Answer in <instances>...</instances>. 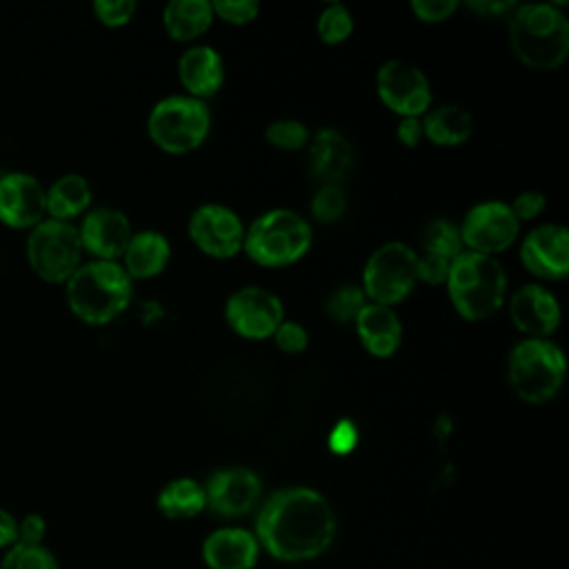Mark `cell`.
<instances>
[{
  "label": "cell",
  "mask_w": 569,
  "mask_h": 569,
  "mask_svg": "<svg viewBox=\"0 0 569 569\" xmlns=\"http://www.w3.org/2000/svg\"><path fill=\"white\" fill-rule=\"evenodd\" d=\"M256 531L273 558L298 562L320 556L331 545L336 518L325 496L309 487H289L262 505Z\"/></svg>",
  "instance_id": "1"
},
{
  "label": "cell",
  "mask_w": 569,
  "mask_h": 569,
  "mask_svg": "<svg viewBox=\"0 0 569 569\" xmlns=\"http://www.w3.org/2000/svg\"><path fill=\"white\" fill-rule=\"evenodd\" d=\"M511 51L531 69H558L569 53V22L553 4H522L509 22Z\"/></svg>",
  "instance_id": "2"
},
{
  "label": "cell",
  "mask_w": 569,
  "mask_h": 569,
  "mask_svg": "<svg viewBox=\"0 0 569 569\" xmlns=\"http://www.w3.org/2000/svg\"><path fill=\"white\" fill-rule=\"evenodd\" d=\"M131 300V278L113 260L80 264L67 280L71 311L89 325H104L118 318Z\"/></svg>",
  "instance_id": "3"
},
{
  "label": "cell",
  "mask_w": 569,
  "mask_h": 569,
  "mask_svg": "<svg viewBox=\"0 0 569 569\" xmlns=\"http://www.w3.org/2000/svg\"><path fill=\"white\" fill-rule=\"evenodd\" d=\"M447 289L456 311L467 320L489 318L505 300L507 276L493 256L462 251L449 267Z\"/></svg>",
  "instance_id": "4"
},
{
  "label": "cell",
  "mask_w": 569,
  "mask_h": 569,
  "mask_svg": "<svg viewBox=\"0 0 569 569\" xmlns=\"http://www.w3.org/2000/svg\"><path fill=\"white\" fill-rule=\"evenodd\" d=\"M309 244L311 227L302 216L289 209H271L244 231L242 249L262 267H284L302 258Z\"/></svg>",
  "instance_id": "5"
},
{
  "label": "cell",
  "mask_w": 569,
  "mask_h": 569,
  "mask_svg": "<svg viewBox=\"0 0 569 569\" xmlns=\"http://www.w3.org/2000/svg\"><path fill=\"white\" fill-rule=\"evenodd\" d=\"M565 356L551 340L527 338L509 353L507 376L518 398L525 402H547L565 382Z\"/></svg>",
  "instance_id": "6"
},
{
  "label": "cell",
  "mask_w": 569,
  "mask_h": 569,
  "mask_svg": "<svg viewBox=\"0 0 569 569\" xmlns=\"http://www.w3.org/2000/svg\"><path fill=\"white\" fill-rule=\"evenodd\" d=\"M211 116L204 100L191 96H169L149 113L151 140L169 153H187L202 144L209 133Z\"/></svg>",
  "instance_id": "7"
},
{
  "label": "cell",
  "mask_w": 569,
  "mask_h": 569,
  "mask_svg": "<svg viewBox=\"0 0 569 569\" xmlns=\"http://www.w3.org/2000/svg\"><path fill=\"white\" fill-rule=\"evenodd\" d=\"M80 233L71 222L44 218L27 238L29 264L47 282H67L80 267Z\"/></svg>",
  "instance_id": "8"
},
{
  "label": "cell",
  "mask_w": 569,
  "mask_h": 569,
  "mask_svg": "<svg viewBox=\"0 0 569 569\" xmlns=\"http://www.w3.org/2000/svg\"><path fill=\"white\" fill-rule=\"evenodd\" d=\"M418 280V253L402 242H387L376 249L362 271L367 300L391 307L409 296Z\"/></svg>",
  "instance_id": "9"
},
{
  "label": "cell",
  "mask_w": 569,
  "mask_h": 569,
  "mask_svg": "<svg viewBox=\"0 0 569 569\" xmlns=\"http://www.w3.org/2000/svg\"><path fill=\"white\" fill-rule=\"evenodd\" d=\"M518 227L520 222L507 202L489 200L469 209L460 227V238L469 251L493 256L516 240Z\"/></svg>",
  "instance_id": "10"
},
{
  "label": "cell",
  "mask_w": 569,
  "mask_h": 569,
  "mask_svg": "<svg viewBox=\"0 0 569 569\" xmlns=\"http://www.w3.org/2000/svg\"><path fill=\"white\" fill-rule=\"evenodd\" d=\"M224 318L238 336L262 340L273 336L278 325L284 320V309L280 298L269 289L242 287L229 296Z\"/></svg>",
  "instance_id": "11"
},
{
  "label": "cell",
  "mask_w": 569,
  "mask_h": 569,
  "mask_svg": "<svg viewBox=\"0 0 569 569\" xmlns=\"http://www.w3.org/2000/svg\"><path fill=\"white\" fill-rule=\"evenodd\" d=\"M193 244L211 258H231L244 244L242 220L224 204H202L189 218Z\"/></svg>",
  "instance_id": "12"
},
{
  "label": "cell",
  "mask_w": 569,
  "mask_h": 569,
  "mask_svg": "<svg viewBox=\"0 0 569 569\" xmlns=\"http://www.w3.org/2000/svg\"><path fill=\"white\" fill-rule=\"evenodd\" d=\"M380 100L402 118H418L431 102V89L425 73L402 60H389L380 67L378 78Z\"/></svg>",
  "instance_id": "13"
},
{
  "label": "cell",
  "mask_w": 569,
  "mask_h": 569,
  "mask_svg": "<svg viewBox=\"0 0 569 569\" xmlns=\"http://www.w3.org/2000/svg\"><path fill=\"white\" fill-rule=\"evenodd\" d=\"M47 189L24 171L0 176V220L13 229H33L44 220Z\"/></svg>",
  "instance_id": "14"
},
{
  "label": "cell",
  "mask_w": 569,
  "mask_h": 569,
  "mask_svg": "<svg viewBox=\"0 0 569 569\" xmlns=\"http://www.w3.org/2000/svg\"><path fill=\"white\" fill-rule=\"evenodd\" d=\"M527 271L545 280H558L569 273V233L562 224H542L533 229L520 247Z\"/></svg>",
  "instance_id": "15"
},
{
  "label": "cell",
  "mask_w": 569,
  "mask_h": 569,
  "mask_svg": "<svg viewBox=\"0 0 569 569\" xmlns=\"http://www.w3.org/2000/svg\"><path fill=\"white\" fill-rule=\"evenodd\" d=\"M82 249L93 253L98 260H113L124 253L131 240V224L127 216L111 207H98L82 218L78 229Z\"/></svg>",
  "instance_id": "16"
},
{
  "label": "cell",
  "mask_w": 569,
  "mask_h": 569,
  "mask_svg": "<svg viewBox=\"0 0 569 569\" xmlns=\"http://www.w3.org/2000/svg\"><path fill=\"white\" fill-rule=\"evenodd\" d=\"M260 493L262 487L258 476L240 467L216 471L204 487L207 507L220 516H242L251 511L260 500Z\"/></svg>",
  "instance_id": "17"
},
{
  "label": "cell",
  "mask_w": 569,
  "mask_h": 569,
  "mask_svg": "<svg viewBox=\"0 0 569 569\" xmlns=\"http://www.w3.org/2000/svg\"><path fill=\"white\" fill-rule=\"evenodd\" d=\"M422 256H418V280L442 284L451 262L462 253L460 229L449 220H431L422 231Z\"/></svg>",
  "instance_id": "18"
},
{
  "label": "cell",
  "mask_w": 569,
  "mask_h": 569,
  "mask_svg": "<svg viewBox=\"0 0 569 569\" xmlns=\"http://www.w3.org/2000/svg\"><path fill=\"white\" fill-rule=\"evenodd\" d=\"M513 325L529 338H547L560 325V307L551 291L540 284L520 287L509 302Z\"/></svg>",
  "instance_id": "19"
},
{
  "label": "cell",
  "mask_w": 569,
  "mask_h": 569,
  "mask_svg": "<svg viewBox=\"0 0 569 569\" xmlns=\"http://www.w3.org/2000/svg\"><path fill=\"white\" fill-rule=\"evenodd\" d=\"M353 322L360 342L371 356L389 358L400 347L402 325L391 307L367 302Z\"/></svg>",
  "instance_id": "20"
},
{
  "label": "cell",
  "mask_w": 569,
  "mask_h": 569,
  "mask_svg": "<svg viewBox=\"0 0 569 569\" xmlns=\"http://www.w3.org/2000/svg\"><path fill=\"white\" fill-rule=\"evenodd\" d=\"M178 76L191 98L202 100L220 89L224 80V64L216 49L207 44H196L180 56Z\"/></svg>",
  "instance_id": "21"
},
{
  "label": "cell",
  "mask_w": 569,
  "mask_h": 569,
  "mask_svg": "<svg viewBox=\"0 0 569 569\" xmlns=\"http://www.w3.org/2000/svg\"><path fill=\"white\" fill-rule=\"evenodd\" d=\"M211 569H251L258 560V540L244 529H218L202 545Z\"/></svg>",
  "instance_id": "22"
},
{
  "label": "cell",
  "mask_w": 569,
  "mask_h": 569,
  "mask_svg": "<svg viewBox=\"0 0 569 569\" xmlns=\"http://www.w3.org/2000/svg\"><path fill=\"white\" fill-rule=\"evenodd\" d=\"M311 171L325 184H338L351 167V144L336 129H322L311 142Z\"/></svg>",
  "instance_id": "23"
},
{
  "label": "cell",
  "mask_w": 569,
  "mask_h": 569,
  "mask_svg": "<svg viewBox=\"0 0 569 569\" xmlns=\"http://www.w3.org/2000/svg\"><path fill=\"white\" fill-rule=\"evenodd\" d=\"M169 242L158 231H140L131 236L124 249V271L129 278H153L169 262Z\"/></svg>",
  "instance_id": "24"
},
{
  "label": "cell",
  "mask_w": 569,
  "mask_h": 569,
  "mask_svg": "<svg viewBox=\"0 0 569 569\" xmlns=\"http://www.w3.org/2000/svg\"><path fill=\"white\" fill-rule=\"evenodd\" d=\"M473 129V120L467 109L458 104H442L427 111L422 120V136L438 147L462 144Z\"/></svg>",
  "instance_id": "25"
},
{
  "label": "cell",
  "mask_w": 569,
  "mask_h": 569,
  "mask_svg": "<svg viewBox=\"0 0 569 569\" xmlns=\"http://www.w3.org/2000/svg\"><path fill=\"white\" fill-rule=\"evenodd\" d=\"M211 20L213 11L207 0H171L162 13L164 29L173 40H193L202 36Z\"/></svg>",
  "instance_id": "26"
},
{
  "label": "cell",
  "mask_w": 569,
  "mask_h": 569,
  "mask_svg": "<svg viewBox=\"0 0 569 569\" xmlns=\"http://www.w3.org/2000/svg\"><path fill=\"white\" fill-rule=\"evenodd\" d=\"M91 202V187L78 173L60 176L47 189V213L53 220L69 222L71 218L80 216Z\"/></svg>",
  "instance_id": "27"
},
{
  "label": "cell",
  "mask_w": 569,
  "mask_h": 569,
  "mask_svg": "<svg viewBox=\"0 0 569 569\" xmlns=\"http://www.w3.org/2000/svg\"><path fill=\"white\" fill-rule=\"evenodd\" d=\"M207 507L204 487H200L191 478H178L164 485V489L158 496V509L173 520L193 518Z\"/></svg>",
  "instance_id": "28"
},
{
  "label": "cell",
  "mask_w": 569,
  "mask_h": 569,
  "mask_svg": "<svg viewBox=\"0 0 569 569\" xmlns=\"http://www.w3.org/2000/svg\"><path fill=\"white\" fill-rule=\"evenodd\" d=\"M0 569H60V565L44 545L16 542L4 551Z\"/></svg>",
  "instance_id": "29"
},
{
  "label": "cell",
  "mask_w": 569,
  "mask_h": 569,
  "mask_svg": "<svg viewBox=\"0 0 569 569\" xmlns=\"http://www.w3.org/2000/svg\"><path fill=\"white\" fill-rule=\"evenodd\" d=\"M367 305V296L362 287L356 284H342L338 287L325 302V311L336 322H353L362 307Z\"/></svg>",
  "instance_id": "30"
},
{
  "label": "cell",
  "mask_w": 569,
  "mask_h": 569,
  "mask_svg": "<svg viewBox=\"0 0 569 569\" xmlns=\"http://www.w3.org/2000/svg\"><path fill=\"white\" fill-rule=\"evenodd\" d=\"M353 31V18L345 4H327L318 16V36L327 44L345 42Z\"/></svg>",
  "instance_id": "31"
},
{
  "label": "cell",
  "mask_w": 569,
  "mask_h": 569,
  "mask_svg": "<svg viewBox=\"0 0 569 569\" xmlns=\"http://www.w3.org/2000/svg\"><path fill=\"white\" fill-rule=\"evenodd\" d=\"M264 138L271 147L276 149H284V151H296V149H302L309 140V133H307V127L300 122V120H276L267 127L264 131Z\"/></svg>",
  "instance_id": "32"
},
{
  "label": "cell",
  "mask_w": 569,
  "mask_h": 569,
  "mask_svg": "<svg viewBox=\"0 0 569 569\" xmlns=\"http://www.w3.org/2000/svg\"><path fill=\"white\" fill-rule=\"evenodd\" d=\"M347 209V196L340 184H322L313 200H311V213L320 222H333L338 220Z\"/></svg>",
  "instance_id": "33"
},
{
  "label": "cell",
  "mask_w": 569,
  "mask_h": 569,
  "mask_svg": "<svg viewBox=\"0 0 569 569\" xmlns=\"http://www.w3.org/2000/svg\"><path fill=\"white\" fill-rule=\"evenodd\" d=\"M211 11L224 22L247 24L258 16L260 4L256 0H216L211 2Z\"/></svg>",
  "instance_id": "34"
},
{
  "label": "cell",
  "mask_w": 569,
  "mask_h": 569,
  "mask_svg": "<svg viewBox=\"0 0 569 569\" xmlns=\"http://www.w3.org/2000/svg\"><path fill=\"white\" fill-rule=\"evenodd\" d=\"M136 11L133 0H96L93 13L96 18L107 27H122L131 20Z\"/></svg>",
  "instance_id": "35"
},
{
  "label": "cell",
  "mask_w": 569,
  "mask_h": 569,
  "mask_svg": "<svg viewBox=\"0 0 569 569\" xmlns=\"http://www.w3.org/2000/svg\"><path fill=\"white\" fill-rule=\"evenodd\" d=\"M273 340L276 345L287 351V353H300L307 349V342H309V336H307V329L298 322H287L282 320L278 325V329L273 331Z\"/></svg>",
  "instance_id": "36"
},
{
  "label": "cell",
  "mask_w": 569,
  "mask_h": 569,
  "mask_svg": "<svg viewBox=\"0 0 569 569\" xmlns=\"http://www.w3.org/2000/svg\"><path fill=\"white\" fill-rule=\"evenodd\" d=\"M456 0H413L411 11L422 22H442L456 11Z\"/></svg>",
  "instance_id": "37"
},
{
  "label": "cell",
  "mask_w": 569,
  "mask_h": 569,
  "mask_svg": "<svg viewBox=\"0 0 569 569\" xmlns=\"http://www.w3.org/2000/svg\"><path fill=\"white\" fill-rule=\"evenodd\" d=\"M358 445V429L351 420H340L329 433V449L338 456L349 453Z\"/></svg>",
  "instance_id": "38"
},
{
  "label": "cell",
  "mask_w": 569,
  "mask_h": 569,
  "mask_svg": "<svg viewBox=\"0 0 569 569\" xmlns=\"http://www.w3.org/2000/svg\"><path fill=\"white\" fill-rule=\"evenodd\" d=\"M47 536V520L40 513H27L18 520V542L22 545H42Z\"/></svg>",
  "instance_id": "39"
},
{
  "label": "cell",
  "mask_w": 569,
  "mask_h": 569,
  "mask_svg": "<svg viewBox=\"0 0 569 569\" xmlns=\"http://www.w3.org/2000/svg\"><path fill=\"white\" fill-rule=\"evenodd\" d=\"M509 207H511L513 216L518 218V222L520 220H531V218H536L545 209V196L538 193V191H522L513 200V204H509Z\"/></svg>",
  "instance_id": "40"
},
{
  "label": "cell",
  "mask_w": 569,
  "mask_h": 569,
  "mask_svg": "<svg viewBox=\"0 0 569 569\" xmlns=\"http://www.w3.org/2000/svg\"><path fill=\"white\" fill-rule=\"evenodd\" d=\"M18 542V520L13 513L0 507V549L7 551Z\"/></svg>",
  "instance_id": "41"
},
{
  "label": "cell",
  "mask_w": 569,
  "mask_h": 569,
  "mask_svg": "<svg viewBox=\"0 0 569 569\" xmlns=\"http://www.w3.org/2000/svg\"><path fill=\"white\" fill-rule=\"evenodd\" d=\"M398 138L405 147H416L422 138V120L420 118H402L398 124Z\"/></svg>",
  "instance_id": "42"
},
{
  "label": "cell",
  "mask_w": 569,
  "mask_h": 569,
  "mask_svg": "<svg viewBox=\"0 0 569 569\" xmlns=\"http://www.w3.org/2000/svg\"><path fill=\"white\" fill-rule=\"evenodd\" d=\"M473 11H478V13H482V16H502V13H507V11H511V9H516V2H511V0H471V2H467Z\"/></svg>",
  "instance_id": "43"
}]
</instances>
